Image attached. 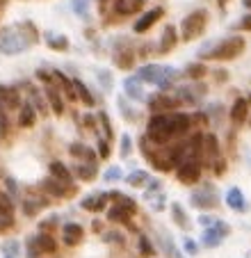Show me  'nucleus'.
<instances>
[{"label": "nucleus", "mask_w": 251, "mask_h": 258, "mask_svg": "<svg viewBox=\"0 0 251 258\" xmlns=\"http://www.w3.org/2000/svg\"><path fill=\"white\" fill-rule=\"evenodd\" d=\"M34 41H39V34L30 21H25L19 28L10 25V28L0 30V53L3 55H21L23 50H28Z\"/></svg>", "instance_id": "f257e3e1"}, {"label": "nucleus", "mask_w": 251, "mask_h": 258, "mask_svg": "<svg viewBox=\"0 0 251 258\" xmlns=\"http://www.w3.org/2000/svg\"><path fill=\"white\" fill-rule=\"evenodd\" d=\"M246 48V41L242 34H231L226 39L217 41V44H210L199 53V59H210V62H231L237 59Z\"/></svg>", "instance_id": "f03ea898"}, {"label": "nucleus", "mask_w": 251, "mask_h": 258, "mask_svg": "<svg viewBox=\"0 0 251 258\" xmlns=\"http://www.w3.org/2000/svg\"><path fill=\"white\" fill-rule=\"evenodd\" d=\"M146 137L155 146H167L176 140L174 126H171V112H158L146 123Z\"/></svg>", "instance_id": "7ed1b4c3"}, {"label": "nucleus", "mask_w": 251, "mask_h": 258, "mask_svg": "<svg viewBox=\"0 0 251 258\" xmlns=\"http://www.w3.org/2000/svg\"><path fill=\"white\" fill-rule=\"evenodd\" d=\"M201 165L217 176L224 174V169H226V165H224V160H222V153H219V142H217V137H215V133H203Z\"/></svg>", "instance_id": "20e7f679"}, {"label": "nucleus", "mask_w": 251, "mask_h": 258, "mask_svg": "<svg viewBox=\"0 0 251 258\" xmlns=\"http://www.w3.org/2000/svg\"><path fill=\"white\" fill-rule=\"evenodd\" d=\"M208 10H197L190 12L183 21H180V39L183 41H194L197 37H201L208 28Z\"/></svg>", "instance_id": "39448f33"}, {"label": "nucleus", "mask_w": 251, "mask_h": 258, "mask_svg": "<svg viewBox=\"0 0 251 258\" xmlns=\"http://www.w3.org/2000/svg\"><path fill=\"white\" fill-rule=\"evenodd\" d=\"M171 94L176 96V101L183 105H201V101L208 96V85H203L201 80H190V85H176L171 89Z\"/></svg>", "instance_id": "423d86ee"}, {"label": "nucleus", "mask_w": 251, "mask_h": 258, "mask_svg": "<svg viewBox=\"0 0 251 258\" xmlns=\"http://www.w3.org/2000/svg\"><path fill=\"white\" fill-rule=\"evenodd\" d=\"M190 204L199 210H215L219 206V197L210 183H203V187H199L190 195Z\"/></svg>", "instance_id": "0eeeda50"}, {"label": "nucleus", "mask_w": 251, "mask_h": 258, "mask_svg": "<svg viewBox=\"0 0 251 258\" xmlns=\"http://www.w3.org/2000/svg\"><path fill=\"white\" fill-rule=\"evenodd\" d=\"M231 235V226H228V222H224V219H217L213 226H208V229H203L201 233V242L206 244L208 249H215L219 247V244L224 242V240Z\"/></svg>", "instance_id": "6e6552de"}, {"label": "nucleus", "mask_w": 251, "mask_h": 258, "mask_svg": "<svg viewBox=\"0 0 251 258\" xmlns=\"http://www.w3.org/2000/svg\"><path fill=\"white\" fill-rule=\"evenodd\" d=\"M201 162H194V160H185L176 167V180L183 183V185H199L201 183Z\"/></svg>", "instance_id": "1a4fd4ad"}, {"label": "nucleus", "mask_w": 251, "mask_h": 258, "mask_svg": "<svg viewBox=\"0 0 251 258\" xmlns=\"http://www.w3.org/2000/svg\"><path fill=\"white\" fill-rule=\"evenodd\" d=\"M180 103L176 101V96L171 92H158L153 94V96H149V110L153 114L158 112H174V110H178Z\"/></svg>", "instance_id": "9d476101"}, {"label": "nucleus", "mask_w": 251, "mask_h": 258, "mask_svg": "<svg viewBox=\"0 0 251 258\" xmlns=\"http://www.w3.org/2000/svg\"><path fill=\"white\" fill-rule=\"evenodd\" d=\"M162 16H164V10H162V7H153V10H149V12H142V16L135 21L133 30H135L137 34L149 32V30L153 28V25L158 23L160 19H162Z\"/></svg>", "instance_id": "9b49d317"}, {"label": "nucleus", "mask_w": 251, "mask_h": 258, "mask_svg": "<svg viewBox=\"0 0 251 258\" xmlns=\"http://www.w3.org/2000/svg\"><path fill=\"white\" fill-rule=\"evenodd\" d=\"M82 238H85V229L78 222H67L62 226V242L67 247H78L82 242Z\"/></svg>", "instance_id": "f8f14e48"}, {"label": "nucleus", "mask_w": 251, "mask_h": 258, "mask_svg": "<svg viewBox=\"0 0 251 258\" xmlns=\"http://www.w3.org/2000/svg\"><path fill=\"white\" fill-rule=\"evenodd\" d=\"M39 187L46 192V195L50 197H57V199H64V197H71L69 192H73L76 187H69L64 185V183H59L57 178H53V176H48V178H44L41 183H39Z\"/></svg>", "instance_id": "ddd939ff"}, {"label": "nucleus", "mask_w": 251, "mask_h": 258, "mask_svg": "<svg viewBox=\"0 0 251 258\" xmlns=\"http://www.w3.org/2000/svg\"><path fill=\"white\" fill-rule=\"evenodd\" d=\"M23 105V98L21 92L12 85H0V107H7V110H14V107Z\"/></svg>", "instance_id": "4468645a"}, {"label": "nucleus", "mask_w": 251, "mask_h": 258, "mask_svg": "<svg viewBox=\"0 0 251 258\" xmlns=\"http://www.w3.org/2000/svg\"><path fill=\"white\" fill-rule=\"evenodd\" d=\"M146 0H112V10L116 12V16H133L140 14L144 10Z\"/></svg>", "instance_id": "2eb2a0df"}, {"label": "nucleus", "mask_w": 251, "mask_h": 258, "mask_svg": "<svg viewBox=\"0 0 251 258\" xmlns=\"http://www.w3.org/2000/svg\"><path fill=\"white\" fill-rule=\"evenodd\" d=\"M249 112H251L249 101H246V98H235L228 114H231V121L235 123V126H242V123L249 121Z\"/></svg>", "instance_id": "dca6fc26"}, {"label": "nucleus", "mask_w": 251, "mask_h": 258, "mask_svg": "<svg viewBox=\"0 0 251 258\" xmlns=\"http://www.w3.org/2000/svg\"><path fill=\"white\" fill-rule=\"evenodd\" d=\"M44 92H46V103H48V107L53 110V114L62 117L64 114V98H62V94H59V89L55 87V83L46 85Z\"/></svg>", "instance_id": "f3484780"}, {"label": "nucleus", "mask_w": 251, "mask_h": 258, "mask_svg": "<svg viewBox=\"0 0 251 258\" xmlns=\"http://www.w3.org/2000/svg\"><path fill=\"white\" fill-rule=\"evenodd\" d=\"M224 204H226L233 213H244L246 210V199H244V195H242V190L237 185L228 187V192L224 195Z\"/></svg>", "instance_id": "a211bd4d"}, {"label": "nucleus", "mask_w": 251, "mask_h": 258, "mask_svg": "<svg viewBox=\"0 0 251 258\" xmlns=\"http://www.w3.org/2000/svg\"><path fill=\"white\" fill-rule=\"evenodd\" d=\"M107 192H94V195H89V197H85V199L80 201V206L85 210H89V213H103L105 210V206H107Z\"/></svg>", "instance_id": "6ab92c4d"}, {"label": "nucleus", "mask_w": 251, "mask_h": 258, "mask_svg": "<svg viewBox=\"0 0 251 258\" xmlns=\"http://www.w3.org/2000/svg\"><path fill=\"white\" fill-rule=\"evenodd\" d=\"M69 153H71L73 158H80L82 162H92V165H96V160H98V153L94 151V149H89L87 144H82V142H73V144L69 146Z\"/></svg>", "instance_id": "aec40b11"}, {"label": "nucleus", "mask_w": 251, "mask_h": 258, "mask_svg": "<svg viewBox=\"0 0 251 258\" xmlns=\"http://www.w3.org/2000/svg\"><path fill=\"white\" fill-rule=\"evenodd\" d=\"M176 44H178V30L174 28V25H167V28L162 30V37H160V53L167 55L171 53V50L176 48Z\"/></svg>", "instance_id": "412c9836"}, {"label": "nucleus", "mask_w": 251, "mask_h": 258, "mask_svg": "<svg viewBox=\"0 0 251 258\" xmlns=\"http://www.w3.org/2000/svg\"><path fill=\"white\" fill-rule=\"evenodd\" d=\"M48 171H50V176H53V178L59 180V183H64V185H69V187H76V185H73V174H71V169H69L64 162L53 160V162H50V167H48Z\"/></svg>", "instance_id": "4be33fe9"}, {"label": "nucleus", "mask_w": 251, "mask_h": 258, "mask_svg": "<svg viewBox=\"0 0 251 258\" xmlns=\"http://www.w3.org/2000/svg\"><path fill=\"white\" fill-rule=\"evenodd\" d=\"M123 94L128 98H133V101H142V98L146 96L144 94V83H142L137 76H131V78L123 80Z\"/></svg>", "instance_id": "5701e85b"}, {"label": "nucleus", "mask_w": 251, "mask_h": 258, "mask_svg": "<svg viewBox=\"0 0 251 258\" xmlns=\"http://www.w3.org/2000/svg\"><path fill=\"white\" fill-rule=\"evenodd\" d=\"M71 174H73V176H78V180L92 183V180L96 178L98 169H96V165H92V162H78V165L71 169Z\"/></svg>", "instance_id": "b1692460"}, {"label": "nucleus", "mask_w": 251, "mask_h": 258, "mask_svg": "<svg viewBox=\"0 0 251 258\" xmlns=\"http://www.w3.org/2000/svg\"><path fill=\"white\" fill-rule=\"evenodd\" d=\"M34 121H37V110H34V105L30 101H23V105H21V110H19V126L32 128Z\"/></svg>", "instance_id": "393cba45"}, {"label": "nucleus", "mask_w": 251, "mask_h": 258, "mask_svg": "<svg viewBox=\"0 0 251 258\" xmlns=\"http://www.w3.org/2000/svg\"><path fill=\"white\" fill-rule=\"evenodd\" d=\"M160 73H162V64H146L137 71V78L146 85H155V80L160 78Z\"/></svg>", "instance_id": "a878e982"}, {"label": "nucleus", "mask_w": 251, "mask_h": 258, "mask_svg": "<svg viewBox=\"0 0 251 258\" xmlns=\"http://www.w3.org/2000/svg\"><path fill=\"white\" fill-rule=\"evenodd\" d=\"M169 210H171V219H174V224L178 226V229L187 231L190 229V217L187 213H185V208L178 204V201H171L169 204Z\"/></svg>", "instance_id": "bb28decb"}, {"label": "nucleus", "mask_w": 251, "mask_h": 258, "mask_svg": "<svg viewBox=\"0 0 251 258\" xmlns=\"http://www.w3.org/2000/svg\"><path fill=\"white\" fill-rule=\"evenodd\" d=\"M114 64L119 69H133L135 67V53H133V48H116L114 50Z\"/></svg>", "instance_id": "cd10ccee"}, {"label": "nucleus", "mask_w": 251, "mask_h": 258, "mask_svg": "<svg viewBox=\"0 0 251 258\" xmlns=\"http://www.w3.org/2000/svg\"><path fill=\"white\" fill-rule=\"evenodd\" d=\"M107 199L112 201V204H119L121 208H126L131 215H135L137 213V204L131 199V197H126L123 192H119V190H112V192H107Z\"/></svg>", "instance_id": "c85d7f7f"}, {"label": "nucleus", "mask_w": 251, "mask_h": 258, "mask_svg": "<svg viewBox=\"0 0 251 258\" xmlns=\"http://www.w3.org/2000/svg\"><path fill=\"white\" fill-rule=\"evenodd\" d=\"M73 89H76V94H78V101L82 103V105H87V107H94L96 105V101H94V94L87 89V85L82 83V80H73Z\"/></svg>", "instance_id": "c756f323"}, {"label": "nucleus", "mask_w": 251, "mask_h": 258, "mask_svg": "<svg viewBox=\"0 0 251 258\" xmlns=\"http://www.w3.org/2000/svg\"><path fill=\"white\" fill-rule=\"evenodd\" d=\"M131 217H133V215L128 213L126 208H121L119 204H112L110 210H107V219H110V222H114V224H131Z\"/></svg>", "instance_id": "7c9ffc66"}, {"label": "nucleus", "mask_w": 251, "mask_h": 258, "mask_svg": "<svg viewBox=\"0 0 251 258\" xmlns=\"http://www.w3.org/2000/svg\"><path fill=\"white\" fill-rule=\"evenodd\" d=\"M46 44H48V48L64 53V50H69V37H64V34H55V32H46Z\"/></svg>", "instance_id": "2f4dec72"}, {"label": "nucleus", "mask_w": 251, "mask_h": 258, "mask_svg": "<svg viewBox=\"0 0 251 258\" xmlns=\"http://www.w3.org/2000/svg\"><path fill=\"white\" fill-rule=\"evenodd\" d=\"M203 76H208V67L201 62V59L185 67V78H187V80H201Z\"/></svg>", "instance_id": "473e14b6"}, {"label": "nucleus", "mask_w": 251, "mask_h": 258, "mask_svg": "<svg viewBox=\"0 0 251 258\" xmlns=\"http://www.w3.org/2000/svg\"><path fill=\"white\" fill-rule=\"evenodd\" d=\"M149 180H151L149 171H142V169H135V171H131V174L126 176V183H128L131 187H146Z\"/></svg>", "instance_id": "72a5a7b5"}, {"label": "nucleus", "mask_w": 251, "mask_h": 258, "mask_svg": "<svg viewBox=\"0 0 251 258\" xmlns=\"http://www.w3.org/2000/svg\"><path fill=\"white\" fill-rule=\"evenodd\" d=\"M28 94H30V98H28V101L34 105V110H37V112H41V114H46V112H48V105H46V98L41 96V94H39V89H37V87H30V89H28Z\"/></svg>", "instance_id": "f704fd0d"}, {"label": "nucleus", "mask_w": 251, "mask_h": 258, "mask_svg": "<svg viewBox=\"0 0 251 258\" xmlns=\"http://www.w3.org/2000/svg\"><path fill=\"white\" fill-rule=\"evenodd\" d=\"M37 242H39V247H41V251L44 253H55L57 251V240H55L50 233H39Z\"/></svg>", "instance_id": "c9c22d12"}, {"label": "nucleus", "mask_w": 251, "mask_h": 258, "mask_svg": "<svg viewBox=\"0 0 251 258\" xmlns=\"http://www.w3.org/2000/svg\"><path fill=\"white\" fill-rule=\"evenodd\" d=\"M137 249H140V256L142 258H153L155 256V247H153V242H151L149 235H140Z\"/></svg>", "instance_id": "e433bc0d"}, {"label": "nucleus", "mask_w": 251, "mask_h": 258, "mask_svg": "<svg viewBox=\"0 0 251 258\" xmlns=\"http://www.w3.org/2000/svg\"><path fill=\"white\" fill-rule=\"evenodd\" d=\"M162 251L167 253V256L169 258H183V253L178 251V249H176V244H174V240L169 238V235H162Z\"/></svg>", "instance_id": "4c0bfd02"}, {"label": "nucleus", "mask_w": 251, "mask_h": 258, "mask_svg": "<svg viewBox=\"0 0 251 258\" xmlns=\"http://www.w3.org/2000/svg\"><path fill=\"white\" fill-rule=\"evenodd\" d=\"M0 215H14V199L7 192H0Z\"/></svg>", "instance_id": "58836bf2"}, {"label": "nucleus", "mask_w": 251, "mask_h": 258, "mask_svg": "<svg viewBox=\"0 0 251 258\" xmlns=\"http://www.w3.org/2000/svg\"><path fill=\"white\" fill-rule=\"evenodd\" d=\"M25 253H28V258H41V247H39L37 242V235H32V238H28V244H25Z\"/></svg>", "instance_id": "ea45409f"}, {"label": "nucleus", "mask_w": 251, "mask_h": 258, "mask_svg": "<svg viewBox=\"0 0 251 258\" xmlns=\"http://www.w3.org/2000/svg\"><path fill=\"white\" fill-rule=\"evenodd\" d=\"M119 110H121V114H123L126 121H135V119H137V112L133 110L131 105H128V101H126L123 96H119Z\"/></svg>", "instance_id": "a19ab883"}, {"label": "nucleus", "mask_w": 251, "mask_h": 258, "mask_svg": "<svg viewBox=\"0 0 251 258\" xmlns=\"http://www.w3.org/2000/svg\"><path fill=\"white\" fill-rule=\"evenodd\" d=\"M123 178V171H121V167H107L105 169V174H103V180L105 183H116V180H121Z\"/></svg>", "instance_id": "79ce46f5"}, {"label": "nucleus", "mask_w": 251, "mask_h": 258, "mask_svg": "<svg viewBox=\"0 0 251 258\" xmlns=\"http://www.w3.org/2000/svg\"><path fill=\"white\" fill-rule=\"evenodd\" d=\"M71 10L76 12V16H87L89 12V0H71Z\"/></svg>", "instance_id": "37998d69"}, {"label": "nucleus", "mask_w": 251, "mask_h": 258, "mask_svg": "<svg viewBox=\"0 0 251 258\" xmlns=\"http://www.w3.org/2000/svg\"><path fill=\"white\" fill-rule=\"evenodd\" d=\"M3 258H19V242L16 240L3 244Z\"/></svg>", "instance_id": "c03bdc74"}, {"label": "nucleus", "mask_w": 251, "mask_h": 258, "mask_svg": "<svg viewBox=\"0 0 251 258\" xmlns=\"http://www.w3.org/2000/svg\"><path fill=\"white\" fill-rule=\"evenodd\" d=\"M119 153H121V158H131V153H133V137L131 135H123V137H121Z\"/></svg>", "instance_id": "a18cd8bd"}, {"label": "nucleus", "mask_w": 251, "mask_h": 258, "mask_svg": "<svg viewBox=\"0 0 251 258\" xmlns=\"http://www.w3.org/2000/svg\"><path fill=\"white\" fill-rule=\"evenodd\" d=\"M98 121H101V128L105 131V140H112L114 131H112V123H110V117H107V112H98Z\"/></svg>", "instance_id": "49530a36"}, {"label": "nucleus", "mask_w": 251, "mask_h": 258, "mask_svg": "<svg viewBox=\"0 0 251 258\" xmlns=\"http://www.w3.org/2000/svg\"><path fill=\"white\" fill-rule=\"evenodd\" d=\"M96 146H98V158H110V140H103V137H98V142H96Z\"/></svg>", "instance_id": "de8ad7c7"}, {"label": "nucleus", "mask_w": 251, "mask_h": 258, "mask_svg": "<svg viewBox=\"0 0 251 258\" xmlns=\"http://www.w3.org/2000/svg\"><path fill=\"white\" fill-rule=\"evenodd\" d=\"M96 78L101 80V87L105 89V92H110V89H112V76H110V71H96Z\"/></svg>", "instance_id": "09e8293b"}, {"label": "nucleus", "mask_w": 251, "mask_h": 258, "mask_svg": "<svg viewBox=\"0 0 251 258\" xmlns=\"http://www.w3.org/2000/svg\"><path fill=\"white\" fill-rule=\"evenodd\" d=\"M183 249H185V253H187V256H197V253H199V242H194L192 238H185L183 240Z\"/></svg>", "instance_id": "8fccbe9b"}, {"label": "nucleus", "mask_w": 251, "mask_h": 258, "mask_svg": "<svg viewBox=\"0 0 251 258\" xmlns=\"http://www.w3.org/2000/svg\"><path fill=\"white\" fill-rule=\"evenodd\" d=\"M14 226V215H0V233H5Z\"/></svg>", "instance_id": "3c124183"}, {"label": "nucleus", "mask_w": 251, "mask_h": 258, "mask_svg": "<svg viewBox=\"0 0 251 258\" xmlns=\"http://www.w3.org/2000/svg\"><path fill=\"white\" fill-rule=\"evenodd\" d=\"M5 187H7V195H10L12 199H16V197H19V185H16V180L12 178V176H7V178H5Z\"/></svg>", "instance_id": "603ef678"}, {"label": "nucleus", "mask_w": 251, "mask_h": 258, "mask_svg": "<svg viewBox=\"0 0 251 258\" xmlns=\"http://www.w3.org/2000/svg\"><path fill=\"white\" fill-rule=\"evenodd\" d=\"M55 226H57V217H48V219H44L41 224H39V231H44V233H48V231H53Z\"/></svg>", "instance_id": "864d4df0"}, {"label": "nucleus", "mask_w": 251, "mask_h": 258, "mask_svg": "<svg viewBox=\"0 0 251 258\" xmlns=\"http://www.w3.org/2000/svg\"><path fill=\"white\" fill-rule=\"evenodd\" d=\"M7 131H10V121H7V114H5V110L0 107V140L7 135Z\"/></svg>", "instance_id": "5fc2aeb1"}, {"label": "nucleus", "mask_w": 251, "mask_h": 258, "mask_svg": "<svg viewBox=\"0 0 251 258\" xmlns=\"http://www.w3.org/2000/svg\"><path fill=\"white\" fill-rule=\"evenodd\" d=\"M237 30H242V32H251V12H246V14L240 19Z\"/></svg>", "instance_id": "6e6d98bb"}, {"label": "nucleus", "mask_w": 251, "mask_h": 258, "mask_svg": "<svg viewBox=\"0 0 251 258\" xmlns=\"http://www.w3.org/2000/svg\"><path fill=\"white\" fill-rule=\"evenodd\" d=\"M197 222L203 226V229H208V226H213L215 222H217V217H215V215H201V217H199Z\"/></svg>", "instance_id": "4d7b16f0"}, {"label": "nucleus", "mask_w": 251, "mask_h": 258, "mask_svg": "<svg viewBox=\"0 0 251 258\" xmlns=\"http://www.w3.org/2000/svg\"><path fill=\"white\" fill-rule=\"evenodd\" d=\"M37 78L39 80H41V83H44V85H48V83H53V71H44V69H39V71H37Z\"/></svg>", "instance_id": "13d9d810"}, {"label": "nucleus", "mask_w": 251, "mask_h": 258, "mask_svg": "<svg viewBox=\"0 0 251 258\" xmlns=\"http://www.w3.org/2000/svg\"><path fill=\"white\" fill-rule=\"evenodd\" d=\"M213 78H215V83H226V80H228V73L224 71V69H215V71H213Z\"/></svg>", "instance_id": "bf43d9fd"}, {"label": "nucleus", "mask_w": 251, "mask_h": 258, "mask_svg": "<svg viewBox=\"0 0 251 258\" xmlns=\"http://www.w3.org/2000/svg\"><path fill=\"white\" fill-rule=\"evenodd\" d=\"M82 123H85L89 131H96V117H92V114H85V117H82Z\"/></svg>", "instance_id": "052dcab7"}, {"label": "nucleus", "mask_w": 251, "mask_h": 258, "mask_svg": "<svg viewBox=\"0 0 251 258\" xmlns=\"http://www.w3.org/2000/svg\"><path fill=\"white\" fill-rule=\"evenodd\" d=\"M105 240H107V242H119V244H123V238H121L119 233H107Z\"/></svg>", "instance_id": "680f3d73"}, {"label": "nucleus", "mask_w": 251, "mask_h": 258, "mask_svg": "<svg viewBox=\"0 0 251 258\" xmlns=\"http://www.w3.org/2000/svg\"><path fill=\"white\" fill-rule=\"evenodd\" d=\"M242 5H244V10L251 12V0H242Z\"/></svg>", "instance_id": "e2e57ef3"}, {"label": "nucleus", "mask_w": 251, "mask_h": 258, "mask_svg": "<svg viewBox=\"0 0 251 258\" xmlns=\"http://www.w3.org/2000/svg\"><path fill=\"white\" fill-rule=\"evenodd\" d=\"M217 3H219V7H222V10H224V7H226V3H228V0H217Z\"/></svg>", "instance_id": "0e129e2a"}, {"label": "nucleus", "mask_w": 251, "mask_h": 258, "mask_svg": "<svg viewBox=\"0 0 251 258\" xmlns=\"http://www.w3.org/2000/svg\"><path fill=\"white\" fill-rule=\"evenodd\" d=\"M5 3H7V0H0V5H5Z\"/></svg>", "instance_id": "69168bd1"}]
</instances>
